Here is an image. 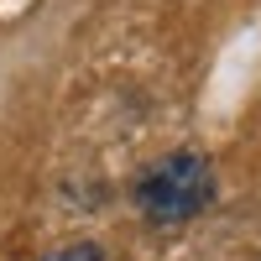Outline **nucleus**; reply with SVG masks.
Segmentation results:
<instances>
[{
  "label": "nucleus",
  "instance_id": "1",
  "mask_svg": "<svg viewBox=\"0 0 261 261\" xmlns=\"http://www.w3.org/2000/svg\"><path fill=\"white\" fill-rule=\"evenodd\" d=\"M220 193V178H214V162L204 151H167L162 162H151L136 183H130V204L151 230H172V225H188L214 204Z\"/></svg>",
  "mask_w": 261,
  "mask_h": 261
},
{
  "label": "nucleus",
  "instance_id": "2",
  "mask_svg": "<svg viewBox=\"0 0 261 261\" xmlns=\"http://www.w3.org/2000/svg\"><path fill=\"white\" fill-rule=\"evenodd\" d=\"M42 261H110L94 241H73V246H58V251H47Z\"/></svg>",
  "mask_w": 261,
  "mask_h": 261
}]
</instances>
